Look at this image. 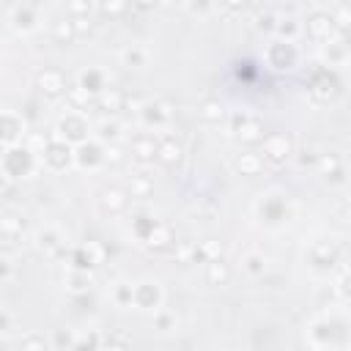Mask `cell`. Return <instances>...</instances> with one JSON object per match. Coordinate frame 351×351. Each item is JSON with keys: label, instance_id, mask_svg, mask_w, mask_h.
Listing matches in <instances>:
<instances>
[{"label": "cell", "instance_id": "6da1fadb", "mask_svg": "<svg viewBox=\"0 0 351 351\" xmlns=\"http://www.w3.org/2000/svg\"><path fill=\"white\" fill-rule=\"evenodd\" d=\"M307 93L315 101H335L343 93V77L337 74V69L313 66L307 74Z\"/></svg>", "mask_w": 351, "mask_h": 351}, {"label": "cell", "instance_id": "7a4b0ae2", "mask_svg": "<svg viewBox=\"0 0 351 351\" xmlns=\"http://www.w3.org/2000/svg\"><path fill=\"white\" fill-rule=\"evenodd\" d=\"M36 165H38V159H36V151L30 145H11L0 156V167L5 170V176L11 181L14 178H27L36 170Z\"/></svg>", "mask_w": 351, "mask_h": 351}, {"label": "cell", "instance_id": "3957f363", "mask_svg": "<svg viewBox=\"0 0 351 351\" xmlns=\"http://www.w3.org/2000/svg\"><path fill=\"white\" fill-rule=\"evenodd\" d=\"M307 263H310L313 271L332 274L335 266L343 263V247H340V241H335V239H318V241H313V247L307 252Z\"/></svg>", "mask_w": 351, "mask_h": 351}, {"label": "cell", "instance_id": "277c9868", "mask_svg": "<svg viewBox=\"0 0 351 351\" xmlns=\"http://www.w3.org/2000/svg\"><path fill=\"white\" fill-rule=\"evenodd\" d=\"M38 159H41V165H44L47 170L63 173V170H69V167L74 165V148H71L69 143L58 140L55 134H49L47 143H44L41 151H38Z\"/></svg>", "mask_w": 351, "mask_h": 351}, {"label": "cell", "instance_id": "5b68a950", "mask_svg": "<svg viewBox=\"0 0 351 351\" xmlns=\"http://www.w3.org/2000/svg\"><path fill=\"white\" fill-rule=\"evenodd\" d=\"M228 129L233 137H239L241 143H261L263 140V121L255 115V112H230L228 115Z\"/></svg>", "mask_w": 351, "mask_h": 351}, {"label": "cell", "instance_id": "8992f818", "mask_svg": "<svg viewBox=\"0 0 351 351\" xmlns=\"http://www.w3.org/2000/svg\"><path fill=\"white\" fill-rule=\"evenodd\" d=\"M291 154H293V140H291V134H285V132H269V134H263V140H261V159L263 162H269V165H285L288 159H291Z\"/></svg>", "mask_w": 351, "mask_h": 351}, {"label": "cell", "instance_id": "52a82bcc", "mask_svg": "<svg viewBox=\"0 0 351 351\" xmlns=\"http://www.w3.org/2000/svg\"><path fill=\"white\" fill-rule=\"evenodd\" d=\"M263 58H266V66H269V69H274V71H291V69L299 63V49H296L293 41L274 38V41L266 44Z\"/></svg>", "mask_w": 351, "mask_h": 351}, {"label": "cell", "instance_id": "ba28073f", "mask_svg": "<svg viewBox=\"0 0 351 351\" xmlns=\"http://www.w3.org/2000/svg\"><path fill=\"white\" fill-rule=\"evenodd\" d=\"M304 33H307V38H310L313 44H321V47L329 44L332 38L343 36V33H337L335 22L329 19V14H326L324 8H315V11L307 14V19H304Z\"/></svg>", "mask_w": 351, "mask_h": 351}, {"label": "cell", "instance_id": "9c48e42d", "mask_svg": "<svg viewBox=\"0 0 351 351\" xmlns=\"http://www.w3.org/2000/svg\"><path fill=\"white\" fill-rule=\"evenodd\" d=\"M137 118L143 123V129H148V134L154 129H165L173 118V107L167 101H159V99H148L137 107Z\"/></svg>", "mask_w": 351, "mask_h": 351}, {"label": "cell", "instance_id": "30bf717a", "mask_svg": "<svg viewBox=\"0 0 351 351\" xmlns=\"http://www.w3.org/2000/svg\"><path fill=\"white\" fill-rule=\"evenodd\" d=\"M52 134L74 148V145H80V143L88 140V121H85L82 112H66V115L58 121V126H55Z\"/></svg>", "mask_w": 351, "mask_h": 351}, {"label": "cell", "instance_id": "8fae6325", "mask_svg": "<svg viewBox=\"0 0 351 351\" xmlns=\"http://www.w3.org/2000/svg\"><path fill=\"white\" fill-rule=\"evenodd\" d=\"M104 255H107V250H104L101 241H85V244L69 250L71 271H88V274H90V269L99 266V263L104 261Z\"/></svg>", "mask_w": 351, "mask_h": 351}, {"label": "cell", "instance_id": "7c38bea8", "mask_svg": "<svg viewBox=\"0 0 351 351\" xmlns=\"http://www.w3.org/2000/svg\"><path fill=\"white\" fill-rule=\"evenodd\" d=\"M307 337L318 351L335 348V343H346V324H340V321H318V324L310 326Z\"/></svg>", "mask_w": 351, "mask_h": 351}, {"label": "cell", "instance_id": "4fadbf2b", "mask_svg": "<svg viewBox=\"0 0 351 351\" xmlns=\"http://www.w3.org/2000/svg\"><path fill=\"white\" fill-rule=\"evenodd\" d=\"M8 19L16 33H30L41 22V5L38 3H16V5H11Z\"/></svg>", "mask_w": 351, "mask_h": 351}, {"label": "cell", "instance_id": "5bb4252c", "mask_svg": "<svg viewBox=\"0 0 351 351\" xmlns=\"http://www.w3.org/2000/svg\"><path fill=\"white\" fill-rule=\"evenodd\" d=\"M36 88H38L44 96L55 99V96H63V93H66V88H69V77H66L63 69L49 66V69H41V71L36 74Z\"/></svg>", "mask_w": 351, "mask_h": 351}, {"label": "cell", "instance_id": "9a60e30c", "mask_svg": "<svg viewBox=\"0 0 351 351\" xmlns=\"http://www.w3.org/2000/svg\"><path fill=\"white\" fill-rule=\"evenodd\" d=\"M74 165L82 170H96L104 165V145L96 140H85L74 145Z\"/></svg>", "mask_w": 351, "mask_h": 351}, {"label": "cell", "instance_id": "2e32d148", "mask_svg": "<svg viewBox=\"0 0 351 351\" xmlns=\"http://www.w3.org/2000/svg\"><path fill=\"white\" fill-rule=\"evenodd\" d=\"M27 126H25V118L16 115V112H0V145L11 148V145H19V140L25 137Z\"/></svg>", "mask_w": 351, "mask_h": 351}, {"label": "cell", "instance_id": "e0dca14e", "mask_svg": "<svg viewBox=\"0 0 351 351\" xmlns=\"http://www.w3.org/2000/svg\"><path fill=\"white\" fill-rule=\"evenodd\" d=\"M156 145H159V137L156 134H148V132L134 134V140H132V159L140 167L156 162Z\"/></svg>", "mask_w": 351, "mask_h": 351}, {"label": "cell", "instance_id": "ac0fdd59", "mask_svg": "<svg viewBox=\"0 0 351 351\" xmlns=\"http://www.w3.org/2000/svg\"><path fill=\"white\" fill-rule=\"evenodd\" d=\"M99 206H101V211L104 214H123L126 211V206H129V192L123 189V186H115V184H110V186H104L101 192H99Z\"/></svg>", "mask_w": 351, "mask_h": 351}, {"label": "cell", "instance_id": "d6986e66", "mask_svg": "<svg viewBox=\"0 0 351 351\" xmlns=\"http://www.w3.org/2000/svg\"><path fill=\"white\" fill-rule=\"evenodd\" d=\"M132 304L140 310H156L162 304V291L156 282H137L132 285Z\"/></svg>", "mask_w": 351, "mask_h": 351}, {"label": "cell", "instance_id": "ffe728a7", "mask_svg": "<svg viewBox=\"0 0 351 351\" xmlns=\"http://www.w3.org/2000/svg\"><path fill=\"white\" fill-rule=\"evenodd\" d=\"M321 176H326V178H332L335 184H343L346 181V167H343V159H340V154H335V151H324V154H318V159H315V165H313Z\"/></svg>", "mask_w": 351, "mask_h": 351}, {"label": "cell", "instance_id": "44dd1931", "mask_svg": "<svg viewBox=\"0 0 351 351\" xmlns=\"http://www.w3.org/2000/svg\"><path fill=\"white\" fill-rule=\"evenodd\" d=\"M36 247H38L44 255H49V258H66V252H69L63 236H60L55 228L38 230V233H36Z\"/></svg>", "mask_w": 351, "mask_h": 351}, {"label": "cell", "instance_id": "7402d4cb", "mask_svg": "<svg viewBox=\"0 0 351 351\" xmlns=\"http://www.w3.org/2000/svg\"><path fill=\"white\" fill-rule=\"evenodd\" d=\"M25 222L19 217H0V250H14L22 241Z\"/></svg>", "mask_w": 351, "mask_h": 351}, {"label": "cell", "instance_id": "603a6c76", "mask_svg": "<svg viewBox=\"0 0 351 351\" xmlns=\"http://www.w3.org/2000/svg\"><path fill=\"white\" fill-rule=\"evenodd\" d=\"M93 107L101 110L104 115H115V112H121V110L126 107V93L118 90V88H104V90L93 99Z\"/></svg>", "mask_w": 351, "mask_h": 351}, {"label": "cell", "instance_id": "cb8c5ba5", "mask_svg": "<svg viewBox=\"0 0 351 351\" xmlns=\"http://www.w3.org/2000/svg\"><path fill=\"white\" fill-rule=\"evenodd\" d=\"M181 156H184L181 140H176L173 134L159 137V145H156V162H159V165H167V167H170V165H178Z\"/></svg>", "mask_w": 351, "mask_h": 351}, {"label": "cell", "instance_id": "d4e9b609", "mask_svg": "<svg viewBox=\"0 0 351 351\" xmlns=\"http://www.w3.org/2000/svg\"><path fill=\"white\" fill-rule=\"evenodd\" d=\"M173 241H176L173 228H170L167 222H156L154 230L148 233V239H145L143 244H145L148 250H154V252H167V250L173 247Z\"/></svg>", "mask_w": 351, "mask_h": 351}, {"label": "cell", "instance_id": "484cf974", "mask_svg": "<svg viewBox=\"0 0 351 351\" xmlns=\"http://www.w3.org/2000/svg\"><path fill=\"white\" fill-rule=\"evenodd\" d=\"M77 85H80L88 96H93V99H96V96L107 88V74H104L101 69H90V66H88V69H82V71H80Z\"/></svg>", "mask_w": 351, "mask_h": 351}, {"label": "cell", "instance_id": "4316f807", "mask_svg": "<svg viewBox=\"0 0 351 351\" xmlns=\"http://www.w3.org/2000/svg\"><path fill=\"white\" fill-rule=\"evenodd\" d=\"M230 277H233V269L225 258H217V261L206 263V282L208 285H228Z\"/></svg>", "mask_w": 351, "mask_h": 351}, {"label": "cell", "instance_id": "83f0119b", "mask_svg": "<svg viewBox=\"0 0 351 351\" xmlns=\"http://www.w3.org/2000/svg\"><path fill=\"white\" fill-rule=\"evenodd\" d=\"M233 167H236V173H241V176H258V173L263 170V159H261L258 151H241V154L233 159Z\"/></svg>", "mask_w": 351, "mask_h": 351}, {"label": "cell", "instance_id": "f1b7e54d", "mask_svg": "<svg viewBox=\"0 0 351 351\" xmlns=\"http://www.w3.org/2000/svg\"><path fill=\"white\" fill-rule=\"evenodd\" d=\"M222 258V241L217 239H206V241H195V252H192V263H208Z\"/></svg>", "mask_w": 351, "mask_h": 351}, {"label": "cell", "instance_id": "f546056e", "mask_svg": "<svg viewBox=\"0 0 351 351\" xmlns=\"http://www.w3.org/2000/svg\"><path fill=\"white\" fill-rule=\"evenodd\" d=\"M324 58L329 60V69H335V66L346 63V58H348V44H346V36H337V38H332L329 44H324Z\"/></svg>", "mask_w": 351, "mask_h": 351}, {"label": "cell", "instance_id": "4dcf8cb0", "mask_svg": "<svg viewBox=\"0 0 351 351\" xmlns=\"http://www.w3.org/2000/svg\"><path fill=\"white\" fill-rule=\"evenodd\" d=\"M66 104L71 107V112H85L88 107H93V96H88L80 85H69L66 88Z\"/></svg>", "mask_w": 351, "mask_h": 351}, {"label": "cell", "instance_id": "1f68e13d", "mask_svg": "<svg viewBox=\"0 0 351 351\" xmlns=\"http://www.w3.org/2000/svg\"><path fill=\"white\" fill-rule=\"evenodd\" d=\"M258 211H261V217H263L266 222L274 225V222L285 219V211H288V208H285V200H282V197H266Z\"/></svg>", "mask_w": 351, "mask_h": 351}, {"label": "cell", "instance_id": "d6a6232c", "mask_svg": "<svg viewBox=\"0 0 351 351\" xmlns=\"http://www.w3.org/2000/svg\"><path fill=\"white\" fill-rule=\"evenodd\" d=\"M52 38L58 44H74L77 41V30H74V19L71 16H60L52 25Z\"/></svg>", "mask_w": 351, "mask_h": 351}, {"label": "cell", "instance_id": "836d02e7", "mask_svg": "<svg viewBox=\"0 0 351 351\" xmlns=\"http://www.w3.org/2000/svg\"><path fill=\"white\" fill-rule=\"evenodd\" d=\"M145 60H148V52L140 44H129L121 49V63L126 69H140V66H145Z\"/></svg>", "mask_w": 351, "mask_h": 351}, {"label": "cell", "instance_id": "e575fe53", "mask_svg": "<svg viewBox=\"0 0 351 351\" xmlns=\"http://www.w3.org/2000/svg\"><path fill=\"white\" fill-rule=\"evenodd\" d=\"M126 192H129V197H148L154 192V178L145 176V173H134L129 178V189Z\"/></svg>", "mask_w": 351, "mask_h": 351}, {"label": "cell", "instance_id": "d590c367", "mask_svg": "<svg viewBox=\"0 0 351 351\" xmlns=\"http://www.w3.org/2000/svg\"><path fill=\"white\" fill-rule=\"evenodd\" d=\"M197 115H200V121H206V123H219V121L225 118V107H222L217 99H206V101L197 107Z\"/></svg>", "mask_w": 351, "mask_h": 351}, {"label": "cell", "instance_id": "8d00e7d4", "mask_svg": "<svg viewBox=\"0 0 351 351\" xmlns=\"http://www.w3.org/2000/svg\"><path fill=\"white\" fill-rule=\"evenodd\" d=\"M329 19L335 22V27H337V33H343L346 36V30H348V22H351V8L348 5H343V3H335V5H329Z\"/></svg>", "mask_w": 351, "mask_h": 351}, {"label": "cell", "instance_id": "74e56055", "mask_svg": "<svg viewBox=\"0 0 351 351\" xmlns=\"http://www.w3.org/2000/svg\"><path fill=\"white\" fill-rule=\"evenodd\" d=\"M299 22L293 19V16H277V25H274V33H277V38H282V41H293L296 36H299Z\"/></svg>", "mask_w": 351, "mask_h": 351}, {"label": "cell", "instance_id": "f35d334b", "mask_svg": "<svg viewBox=\"0 0 351 351\" xmlns=\"http://www.w3.org/2000/svg\"><path fill=\"white\" fill-rule=\"evenodd\" d=\"M156 222H159V219H154V217H148V214L134 217V219H132V233H134V239H137V241H145Z\"/></svg>", "mask_w": 351, "mask_h": 351}, {"label": "cell", "instance_id": "ab89813d", "mask_svg": "<svg viewBox=\"0 0 351 351\" xmlns=\"http://www.w3.org/2000/svg\"><path fill=\"white\" fill-rule=\"evenodd\" d=\"M99 351H129V337L121 332L101 335V348Z\"/></svg>", "mask_w": 351, "mask_h": 351}, {"label": "cell", "instance_id": "60d3db41", "mask_svg": "<svg viewBox=\"0 0 351 351\" xmlns=\"http://www.w3.org/2000/svg\"><path fill=\"white\" fill-rule=\"evenodd\" d=\"M99 348H101V335L99 332L74 337V346H71V351H99Z\"/></svg>", "mask_w": 351, "mask_h": 351}, {"label": "cell", "instance_id": "b9f144b4", "mask_svg": "<svg viewBox=\"0 0 351 351\" xmlns=\"http://www.w3.org/2000/svg\"><path fill=\"white\" fill-rule=\"evenodd\" d=\"M332 293H335L340 302H348V271H346L343 263H340L337 277H335V282H332Z\"/></svg>", "mask_w": 351, "mask_h": 351}, {"label": "cell", "instance_id": "7bdbcfd3", "mask_svg": "<svg viewBox=\"0 0 351 351\" xmlns=\"http://www.w3.org/2000/svg\"><path fill=\"white\" fill-rule=\"evenodd\" d=\"M71 346H74V337H71L69 329H55L52 332V343H49L52 351H71Z\"/></svg>", "mask_w": 351, "mask_h": 351}, {"label": "cell", "instance_id": "ee69618b", "mask_svg": "<svg viewBox=\"0 0 351 351\" xmlns=\"http://www.w3.org/2000/svg\"><path fill=\"white\" fill-rule=\"evenodd\" d=\"M96 8H99V14H104V16H121V14L129 11V3H123V0H101Z\"/></svg>", "mask_w": 351, "mask_h": 351}, {"label": "cell", "instance_id": "f6af8a7d", "mask_svg": "<svg viewBox=\"0 0 351 351\" xmlns=\"http://www.w3.org/2000/svg\"><path fill=\"white\" fill-rule=\"evenodd\" d=\"M69 288H71V293L90 291V274L88 271H69Z\"/></svg>", "mask_w": 351, "mask_h": 351}, {"label": "cell", "instance_id": "bcb514c9", "mask_svg": "<svg viewBox=\"0 0 351 351\" xmlns=\"http://www.w3.org/2000/svg\"><path fill=\"white\" fill-rule=\"evenodd\" d=\"M19 351H49V343L44 340V335H25L19 340Z\"/></svg>", "mask_w": 351, "mask_h": 351}, {"label": "cell", "instance_id": "7dc6e473", "mask_svg": "<svg viewBox=\"0 0 351 351\" xmlns=\"http://www.w3.org/2000/svg\"><path fill=\"white\" fill-rule=\"evenodd\" d=\"M192 252H195V241H189V239L173 241V247H170V255L176 261H192Z\"/></svg>", "mask_w": 351, "mask_h": 351}, {"label": "cell", "instance_id": "c3c4849f", "mask_svg": "<svg viewBox=\"0 0 351 351\" xmlns=\"http://www.w3.org/2000/svg\"><path fill=\"white\" fill-rule=\"evenodd\" d=\"M66 11H69V16L80 19V16H88V14L93 11V3H90V0H74V3L66 5Z\"/></svg>", "mask_w": 351, "mask_h": 351}, {"label": "cell", "instance_id": "681fc988", "mask_svg": "<svg viewBox=\"0 0 351 351\" xmlns=\"http://www.w3.org/2000/svg\"><path fill=\"white\" fill-rule=\"evenodd\" d=\"M244 269H247L252 277H261V274H263V269H266V263H263V255H258V252L247 255V258H244Z\"/></svg>", "mask_w": 351, "mask_h": 351}, {"label": "cell", "instance_id": "f907efd6", "mask_svg": "<svg viewBox=\"0 0 351 351\" xmlns=\"http://www.w3.org/2000/svg\"><path fill=\"white\" fill-rule=\"evenodd\" d=\"M112 299H115V304H118V307H132V285H126V282L115 285Z\"/></svg>", "mask_w": 351, "mask_h": 351}, {"label": "cell", "instance_id": "816d5d0a", "mask_svg": "<svg viewBox=\"0 0 351 351\" xmlns=\"http://www.w3.org/2000/svg\"><path fill=\"white\" fill-rule=\"evenodd\" d=\"M118 134H121V126H118L115 121H107V118H104V121L99 123V137H101L104 143H110V140H115Z\"/></svg>", "mask_w": 351, "mask_h": 351}, {"label": "cell", "instance_id": "f5cc1de1", "mask_svg": "<svg viewBox=\"0 0 351 351\" xmlns=\"http://www.w3.org/2000/svg\"><path fill=\"white\" fill-rule=\"evenodd\" d=\"M274 25H277V16H274V11H269V8H263V11L255 16V27H258V30H274Z\"/></svg>", "mask_w": 351, "mask_h": 351}, {"label": "cell", "instance_id": "db71d44e", "mask_svg": "<svg viewBox=\"0 0 351 351\" xmlns=\"http://www.w3.org/2000/svg\"><path fill=\"white\" fill-rule=\"evenodd\" d=\"M154 324H156V329H173V326H176V313L159 310V313L154 315Z\"/></svg>", "mask_w": 351, "mask_h": 351}, {"label": "cell", "instance_id": "11a10c76", "mask_svg": "<svg viewBox=\"0 0 351 351\" xmlns=\"http://www.w3.org/2000/svg\"><path fill=\"white\" fill-rule=\"evenodd\" d=\"M123 162V151L118 145H104V165H121Z\"/></svg>", "mask_w": 351, "mask_h": 351}, {"label": "cell", "instance_id": "9f6ffc18", "mask_svg": "<svg viewBox=\"0 0 351 351\" xmlns=\"http://www.w3.org/2000/svg\"><path fill=\"white\" fill-rule=\"evenodd\" d=\"M71 302L77 304V310H90L93 307V293L90 291H82V293H74Z\"/></svg>", "mask_w": 351, "mask_h": 351}, {"label": "cell", "instance_id": "6f0895ef", "mask_svg": "<svg viewBox=\"0 0 351 351\" xmlns=\"http://www.w3.org/2000/svg\"><path fill=\"white\" fill-rule=\"evenodd\" d=\"M184 8H186V11H192V14H206V11H211V5H208V3H186Z\"/></svg>", "mask_w": 351, "mask_h": 351}, {"label": "cell", "instance_id": "680465c9", "mask_svg": "<svg viewBox=\"0 0 351 351\" xmlns=\"http://www.w3.org/2000/svg\"><path fill=\"white\" fill-rule=\"evenodd\" d=\"M11 277V261L8 258H0V280Z\"/></svg>", "mask_w": 351, "mask_h": 351}, {"label": "cell", "instance_id": "91938a15", "mask_svg": "<svg viewBox=\"0 0 351 351\" xmlns=\"http://www.w3.org/2000/svg\"><path fill=\"white\" fill-rule=\"evenodd\" d=\"M8 189H11V178H8V176H5V170L0 167V195H5Z\"/></svg>", "mask_w": 351, "mask_h": 351}, {"label": "cell", "instance_id": "94428289", "mask_svg": "<svg viewBox=\"0 0 351 351\" xmlns=\"http://www.w3.org/2000/svg\"><path fill=\"white\" fill-rule=\"evenodd\" d=\"M5 329H11V315L0 310V332H5Z\"/></svg>", "mask_w": 351, "mask_h": 351}, {"label": "cell", "instance_id": "6125c7cd", "mask_svg": "<svg viewBox=\"0 0 351 351\" xmlns=\"http://www.w3.org/2000/svg\"><path fill=\"white\" fill-rule=\"evenodd\" d=\"M222 8H225V11H244V8H247V3H225Z\"/></svg>", "mask_w": 351, "mask_h": 351}, {"label": "cell", "instance_id": "be15d7a7", "mask_svg": "<svg viewBox=\"0 0 351 351\" xmlns=\"http://www.w3.org/2000/svg\"><path fill=\"white\" fill-rule=\"evenodd\" d=\"M154 8V3H134L132 5V11H151Z\"/></svg>", "mask_w": 351, "mask_h": 351}, {"label": "cell", "instance_id": "e7e4bbea", "mask_svg": "<svg viewBox=\"0 0 351 351\" xmlns=\"http://www.w3.org/2000/svg\"><path fill=\"white\" fill-rule=\"evenodd\" d=\"M258 351H271V348H258Z\"/></svg>", "mask_w": 351, "mask_h": 351}, {"label": "cell", "instance_id": "03108f58", "mask_svg": "<svg viewBox=\"0 0 351 351\" xmlns=\"http://www.w3.org/2000/svg\"><path fill=\"white\" fill-rule=\"evenodd\" d=\"M0 156H3V145H0Z\"/></svg>", "mask_w": 351, "mask_h": 351}, {"label": "cell", "instance_id": "003e7915", "mask_svg": "<svg viewBox=\"0 0 351 351\" xmlns=\"http://www.w3.org/2000/svg\"><path fill=\"white\" fill-rule=\"evenodd\" d=\"M0 351H3V348H0Z\"/></svg>", "mask_w": 351, "mask_h": 351}]
</instances>
